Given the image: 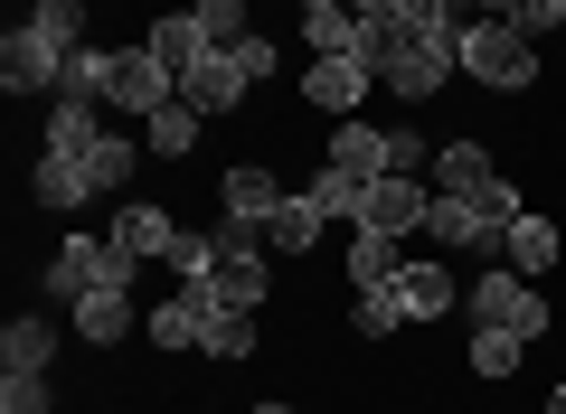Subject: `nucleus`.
Segmentation results:
<instances>
[{"mask_svg": "<svg viewBox=\"0 0 566 414\" xmlns=\"http://www.w3.org/2000/svg\"><path fill=\"white\" fill-rule=\"evenodd\" d=\"M29 198H39L48 217H76L85 198H95V179H85V160H66V151H39V160H29Z\"/></svg>", "mask_w": 566, "mask_h": 414, "instance_id": "f3484780", "label": "nucleus"}, {"mask_svg": "<svg viewBox=\"0 0 566 414\" xmlns=\"http://www.w3.org/2000/svg\"><path fill=\"white\" fill-rule=\"evenodd\" d=\"M397 264H406V245H397V236H368V226H359V236H349V255H340V274L359 283V293H387V283H397Z\"/></svg>", "mask_w": 566, "mask_h": 414, "instance_id": "a878e982", "label": "nucleus"}, {"mask_svg": "<svg viewBox=\"0 0 566 414\" xmlns=\"http://www.w3.org/2000/svg\"><path fill=\"white\" fill-rule=\"evenodd\" d=\"M199 132H208V114H189V104L170 95L161 114L142 123V151H151V160H189V151H199Z\"/></svg>", "mask_w": 566, "mask_h": 414, "instance_id": "393cba45", "label": "nucleus"}, {"mask_svg": "<svg viewBox=\"0 0 566 414\" xmlns=\"http://www.w3.org/2000/svg\"><path fill=\"white\" fill-rule=\"evenodd\" d=\"M199 358H218V368H237V358H264L255 311H218V320H208V339H199Z\"/></svg>", "mask_w": 566, "mask_h": 414, "instance_id": "bb28decb", "label": "nucleus"}, {"mask_svg": "<svg viewBox=\"0 0 566 414\" xmlns=\"http://www.w3.org/2000/svg\"><path fill=\"white\" fill-rule=\"evenodd\" d=\"M349 330H359V339H397V330H406L397 293H359V301H349Z\"/></svg>", "mask_w": 566, "mask_h": 414, "instance_id": "473e14b6", "label": "nucleus"}, {"mask_svg": "<svg viewBox=\"0 0 566 414\" xmlns=\"http://www.w3.org/2000/svg\"><path fill=\"white\" fill-rule=\"evenodd\" d=\"M453 66H463L482 95H528V85H538V39H520L510 20H463Z\"/></svg>", "mask_w": 566, "mask_h": 414, "instance_id": "7ed1b4c3", "label": "nucleus"}, {"mask_svg": "<svg viewBox=\"0 0 566 414\" xmlns=\"http://www.w3.org/2000/svg\"><path fill=\"white\" fill-rule=\"evenodd\" d=\"M528 349H538V339H520V330H472V349H463V368L482 376V386H510V376L528 368Z\"/></svg>", "mask_w": 566, "mask_h": 414, "instance_id": "b1692460", "label": "nucleus"}, {"mask_svg": "<svg viewBox=\"0 0 566 414\" xmlns=\"http://www.w3.org/2000/svg\"><path fill=\"white\" fill-rule=\"evenodd\" d=\"M557 255H566V226H557V217H538V208H528V217L510 226V245H501V264H510V274H528V283L557 274Z\"/></svg>", "mask_w": 566, "mask_h": 414, "instance_id": "a211bd4d", "label": "nucleus"}, {"mask_svg": "<svg viewBox=\"0 0 566 414\" xmlns=\"http://www.w3.org/2000/svg\"><path fill=\"white\" fill-rule=\"evenodd\" d=\"M387 293H397V311H406V320H453V301H463V274H453L444 255H406Z\"/></svg>", "mask_w": 566, "mask_h": 414, "instance_id": "9d476101", "label": "nucleus"}, {"mask_svg": "<svg viewBox=\"0 0 566 414\" xmlns=\"http://www.w3.org/2000/svg\"><path fill=\"white\" fill-rule=\"evenodd\" d=\"M180 95V76H170L161 57H151V47H104V104H114V114H133V123H151L161 114V104Z\"/></svg>", "mask_w": 566, "mask_h": 414, "instance_id": "39448f33", "label": "nucleus"}, {"mask_svg": "<svg viewBox=\"0 0 566 414\" xmlns=\"http://www.w3.org/2000/svg\"><path fill=\"white\" fill-rule=\"evenodd\" d=\"M303 47L312 57H359L368 47V10H349V0L340 10H303Z\"/></svg>", "mask_w": 566, "mask_h": 414, "instance_id": "4be33fe9", "label": "nucleus"}, {"mask_svg": "<svg viewBox=\"0 0 566 414\" xmlns=\"http://www.w3.org/2000/svg\"><path fill=\"white\" fill-rule=\"evenodd\" d=\"M322 170H349V179H387V123L349 114L322 132Z\"/></svg>", "mask_w": 566, "mask_h": 414, "instance_id": "4468645a", "label": "nucleus"}, {"mask_svg": "<svg viewBox=\"0 0 566 414\" xmlns=\"http://www.w3.org/2000/svg\"><path fill=\"white\" fill-rule=\"evenodd\" d=\"M510 29H520V39H557V29H566V0H520Z\"/></svg>", "mask_w": 566, "mask_h": 414, "instance_id": "c9c22d12", "label": "nucleus"}, {"mask_svg": "<svg viewBox=\"0 0 566 414\" xmlns=\"http://www.w3.org/2000/svg\"><path fill=\"white\" fill-rule=\"evenodd\" d=\"M368 85H378V76H368V57H312L303 66V104H312V114H331V123L359 114Z\"/></svg>", "mask_w": 566, "mask_h": 414, "instance_id": "f8f14e48", "label": "nucleus"}, {"mask_svg": "<svg viewBox=\"0 0 566 414\" xmlns=\"http://www.w3.org/2000/svg\"><path fill=\"white\" fill-rule=\"evenodd\" d=\"M0 368H57V330H48L39 311L10 320V330H0Z\"/></svg>", "mask_w": 566, "mask_h": 414, "instance_id": "c85d7f7f", "label": "nucleus"}, {"mask_svg": "<svg viewBox=\"0 0 566 414\" xmlns=\"http://www.w3.org/2000/svg\"><path fill=\"white\" fill-rule=\"evenodd\" d=\"M104 141V104H48V132H39V151H66V160H85Z\"/></svg>", "mask_w": 566, "mask_h": 414, "instance_id": "5701e85b", "label": "nucleus"}, {"mask_svg": "<svg viewBox=\"0 0 566 414\" xmlns=\"http://www.w3.org/2000/svg\"><path fill=\"white\" fill-rule=\"evenodd\" d=\"M528 217V198H520V179H482V189H434V217H424V236L444 245V255H472V274L482 264H501V245H510V226Z\"/></svg>", "mask_w": 566, "mask_h": 414, "instance_id": "f257e3e1", "label": "nucleus"}, {"mask_svg": "<svg viewBox=\"0 0 566 414\" xmlns=\"http://www.w3.org/2000/svg\"><path fill=\"white\" fill-rule=\"evenodd\" d=\"M133 330H142V311H133V283H104V293H76V339H85V349H123Z\"/></svg>", "mask_w": 566, "mask_h": 414, "instance_id": "2eb2a0df", "label": "nucleus"}, {"mask_svg": "<svg viewBox=\"0 0 566 414\" xmlns=\"http://www.w3.org/2000/svg\"><path fill=\"white\" fill-rule=\"evenodd\" d=\"M29 29H39V39H57L66 57H76V47H95V20H85V0H29Z\"/></svg>", "mask_w": 566, "mask_h": 414, "instance_id": "cd10ccee", "label": "nucleus"}, {"mask_svg": "<svg viewBox=\"0 0 566 414\" xmlns=\"http://www.w3.org/2000/svg\"><path fill=\"white\" fill-rule=\"evenodd\" d=\"M472 330H520V339H547V330H557V301H547V283L510 274V264H482V274H472Z\"/></svg>", "mask_w": 566, "mask_h": 414, "instance_id": "20e7f679", "label": "nucleus"}, {"mask_svg": "<svg viewBox=\"0 0 566 414\" xmlns=\"http://www.w3.org/2000/svg\"><path fill=\"white\" fill-rule=\"evenodd\" d=\"M482 179H501V160H491V141L482 132H453L444 151H434V170H424V189H482Z\"/></svg>", "mask_w": 566, "mask_h": 414, "instance_id": "6ab92c4d", "label": "nucleus"}, {"mask_svg": "<svg viewBox=\"0 0 566 414\" xmlns=\"http://www.w3.org/2000/svg\"><path fill=\"white\" fill-rule=\"evenodd\" d=\"M245 95H255V76H245V57H237V47H208V57L180 76V104H189V114H208V123H218V114H237Z\"/></svg>", "mask_w": 566, "mask_h": 414, "instance_id": "9b49d317", "label": "nucleus"}, {"mask_svg": "<svg viewBox=\"0 0 566 414\" xmlns=\"http://www.w3.org/2000/svg\"><path fill=\"white\" fill-rule=\"evenodd\" d=\"M57 95H66V104H104V47H76V57H66Z\"/></svg>", "mask_w": 566, "mask_h": 414, "instance_id": "72a5a7b5", "label": "nucleus"}, {"mask_svg": "<svg viewBox=\"0 0 566 414\" xmlns=\"http://www.w3.org/2000/svg\"><path fill=\"white\" fill-rule=\"evenodd\" d=\"M424 217H434V189H424V179H397V170H387V179H368V189H359V217H349V226H368V236H424Z\"/></svg>", "mask_w": 566, "mask_h": 414, "instance_id": "0eeeda50", "label": "nucleus"}, {"mask_svg": "<svg viewBox=\"0 0 566 414\" xmlns=\"http://www.w3.org/2000/svg\"><path fill=\"white\" fill-rule=\"evenodd\" d=\"M322 236H331V208L312 189H293L283 198V217L264 226V245H274V255H322Z\"/></svg>", "mask_w": 566, "mask_h": 414, "instance_id": "aec40b11", "label": "nucleus"}, {"mask_svg": "<svg viewBox=\"0 0 566 414\" xmlns=\"http://www.w3.org/2000/svg\"><path fill=\"white\" fill-rule=\"evenodd\" d=\"M359 57H368V76H378L397 104H434L453 76H463V66H453V39H406L397 20H368Z\"/></svg>", "mask_w": 566, "mask_h": 414, "instance_id": "f03ea898", "label": "nucleus"}, {"mask_svg": "<svg viewBox=\"0 0 566 414\" xmlns=\"http://www.w3.org/2000/svg\"><path fill=\"white\" fill-rule=\"evenodd\" d=\"M57 76H66V47L57 39H39L29 20L0 29V95H57Z\"/></svg>", "mask_w": 566, "mask_h": 414, "instance_id": "1a4fd4ad", "label": "nucleus"}, {"mask_svg": "<svg viewBox=\"0 0 566 414\" xmlns=\"http://www.w3.org/2000/svg\"><path fill=\"white\" fill-rule=\"evenodd\" d=\"M48 405H57L48 368H0V414H48Z\"/></svg>", "mask_w": 566, "mask_h": 414, "instance_id": "7c9ffc66", "label": "nucleus"}, {"mask_svg": "<svg viewBox=\"0 0 566 414\" xmlns=\"http://www.w3.org/2000/svg\"><path fill=\"white\" fill-rule=\"evenodd\" d=\"M199 10V29H208V47H245L255 29H245V0H189Z\"/></svg>", "mask_w": 566, "mask_h": 414, "instance_id": "2f4dec72", "label": "nucleus"}, {"mask_svg": "<svg viewBox=\"0 0 566 414\" xmlns=\"http://www.w3.org/2000/svg\"><path fill=\"white\" fill-rule=\"evenodd\" d=\"M114 245H123L133 264H161L170 245H180V217L151 208V198H123V208H114Z\"/></svg>", "mask_w": 566, "mask_h": 414, "instance_id": "dca6fc26", "label": "nucleus"}, {"mask_svg": "<svg viewBox=\"0 0 566 414\" xmlns=\"http://www.w3.org/2000/svg\"><path fill=\"white\" fill-rule=\"evenodd\" d=\"M133 274H142V264L123 255L114 236H66L57 255H48V293H66V301H76V293H104V283H133Z\"/></svg>", "mask_w": 566, "mask_h": 414, "instance_id": "423d86ee", "label": "nucleus"}, {"mask_svg": "<svg viewBox=\"0 0 566 414\" xmlns=\"http://www.w3.org/2000/svg\"><path fill=\"white\" fill-rule=\"evenodd\" d=\"M303 189H312V198H322L331 217H359V189H368V179H349V170H312V179H303Z\"/></svg>", "mask_w": 566, "mask_h": 414, "instance_id": "f704fd0d", "label": "nucleus"}, {"mask_svg": "<svg viewBox=\"0 0 566 414\" xmlns=\"http://www.w3.org/2000/svg\"><path fill=\"white\" fill-rule=\"evenodd\" d=\"M283 198H293V189L274 179V160H237V170L218 179V208H227V217H245V226H274Z\"/></svg>", "mask_w": 566, "mask_h": 414, "instance_id": "ddd939ff", "label": "nucleus"}, {"mask_svg": "<svg viewBox=\"0 0 566 414\" xmlns=\"http://www.w3.org/2000/svg\"><path fill=\"white\" fill-rule=\"evenodd\" d=\"M237 57H245V76H255V85H264V76H274V57H283V47H274V39H245V47H237Z\"/></svg>", "mask_w": 566, "mask_h": 414, "instance_id": "e433bc0d", "label": "nucleus"}, {"mask_svg": "<svg viewBox=\"0 0 566 414\" xmlns=\"http://www.w3.org/2000/svg\"><path fill=\"white\" fill-rule=\"evenodd\" d=\"M547 414H566V376H557V386H547Z\"/></svg>", "mask_w": 566, "mask_h": 414, "instance_id": "58836bf2", "label": "nucleus"}, {"mask_svg": "<svg viewBox=\"0 0 566 414\" xmlns=\"http://www.w3.org/2000/svg\"><path fill=\"white\" fill-rule=\"evenodd\" d=\"M349 10H368V20H387V10H397V0H349Z\"/></svg>", "mask_w": 566, "mask_h": 414, "instance_id": "4c0bfd02", "label": "nucleus"}, {"mask_svg": "<svg viewBox=\"0 0 566 414\" xmlns=\"http://www.w3.org/2000/svg\"><path fill=\"white\" fill-rule=\"evenodd\" d=\"M208 320H218V301H208V283H170V293L151 301V311H142V339H151L161 358H189V349L208 339Z\"/></svg>", "mask_w": 566, "mask_h": 414, "instance_id": "6e6552de", "label": "nucleus"}, {"mask_svg": "<svg viewBox=\"0 0 566 414\" xmlns=\"http://www.w3.org/2000/svg\"><path fill=\"white\" fill-rule=\"evenodd\" d=\"M245 414H293V405H245Z\"/></svg>", "mask_w": 566, "mask_h": 414, "instance_id": "ea45409f", "label": "nucleus"}, {"mask_svg": "<svg viewBox=\"0 0 566 414\" xmlns=\"http://www.w3.org/2000/svg\"><path fill=\"white\" fill-rule=\"evenodd\" d=\"M133 170H142V141H123V132H104L95 151H85V179H95V189H133Z\"/></svg>", "mask_w": 566, "mask_h": 414, "instance_id": "c756f323", "label": "nucleus"}, {"mask_svg": "<svg viewBox=\"0 0 566 414\" xmlns=\"http://www.w3.org/2000/svg\"><path fill=\"white\" fill-rule=\"evenodd\" d=\"M142 47H151V57H161L170 76H189V66L208 57V29H199V10H161V20L142 29Z\"/></svg>", "mask_w": 566, "mask_h": 414, "instance_id": "412c9836", "label": "nucleus"}, {"mask_svg": "<svg viewBox=\"0 0 566 414\" xmlns=\"http://www.w3.org/2000/svg\"><path fill=\"white\" fill-rule=\"evenodd\" d=\"M303 10H340V0H303Z\"/></svg>", "mask_w": 566, "mask_h": 414, "instance_id": "a19ab883", "label": "nucleus"}]
</instances>
